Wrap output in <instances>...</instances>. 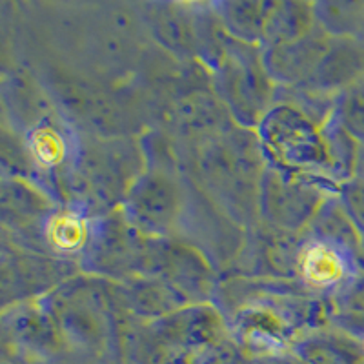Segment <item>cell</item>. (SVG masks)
Wrapping results in <instances>:
<instances>
[{
  "label": "cell",
  "mask_w": 364,
  "mask_h": 364,
  "mask_svg": "<svg viewBox=\"0 0 364 364\" xmlns=\"http://www.w3.org/2000/svg\"><path fill=\"white\" fill-rule=\"evenodd\" d=\"M257 136L266 157L282 170L326 182L336 178L323 124L291 102L272 106L257 126Z\"/></svg>",
  "instance_id": "obj_1"
},
{
  "label": "cell",
  "mask_w": 364,
  "mask_h": 364,
  "mask_svg": "<svg viewBox=\"0 0 364 364\" xmlns=\"http://www.w3.org/2000/svg\"><path fill=\"white\" fill-rule=\"evenodd\" d=\"M226 337L223 315L204 302H195L148 321L139 333L136 350L144 364H190Z\"/></svg>",
  "instance_id": "obj_2"
},
{
  "label": "cell",
  "mask_w": 364,
  "mask_h": 364,
  "mask_svg": "<svg viewBox=\"0 0 364 364\" xmlns=\"http://www.w3.org/2000/svg\"><path fill=\"white\" fill-rule=\"evenodd\" d=\"M264 155L259 136L245 129H230L213 136L204 149L200 168L208 184L217 188L220 197L239 213L259 206V188L268 166Z\"/></svg>",
  "instance_id": "obj_3"
},
{
  "label": "cell",
  "mask_w": 364,
  "mask_h": 364,
  "mask_svg": "<svg viewBox=\"0 0 364 364\" xmlns=\"http://www.w3.org/2000/svg\"><path fill=\"white\" fill-rule=\"evenodd\" d=\"M262 51L228 37L226 51L217 66V91L239 124L259 126L273 95Z\"/></svg>",
  "instance_id": "obj_4"
},
{
  "label": "cell",
  "mask_w": 364,
  "mask_h": 364,
  "mask_svg": "<svg viewBox=\"0 0 364 364\" xmlns=\"http://www.w3.org/2000/svg\"><path fill=\"white\" fill-rule=\"evenodd\" d=\"M99 279H71L44 299L64 341L86 348L102 346L112 333L113 315L108 291Z\"/></svg>",
  "instance_id": "obj_5"
},
{
  "label": "cell",
  "mask_w": 364,
  "mask_h": 364,
  "mask_svg": "<svg viewBox=\"0 0 364 364\" xmlns=\"http://www.w3.org/2000/svg\"><path fill=\"white\" fill-rule=\"evenodd\" d=\"M326 181L286 171L269 162L259 188V213L277 232H304L330 197Z\"/></svg>",
  "instance_id": "obj_6"
},
{
  "label": "cell",
  "mask_w": 364,
  "mask_h": 364,
  "mask_svg": "<svg viewBox=\"0 0 364 364\" xmlns=\"http://www.w3.org/2000/svg\"><path fill=\"white\" fill-rule=\"evenodd\" d=\"M181 190L164 168H149L132 182L122 213L135 230L162 239L170 233L181 211Z\"/></svg>",
  "instance_id": "obj_7"
},
{
  "label": "cell",
  "mask_w": 364,
  "mask_h": 364,
  "mask_svg": "<svg viewBox=\"0 0 364 364\" xmlns=\"http://www.w3.org/2000/svg\"><path fill=\"white\" fill-rule=\"evenodd\" d=\"M364 272V262L352 252L304 233L297 261V275L315 291H343Z\"/></svg>",
  "instance_id": "obj_8"
},
{
  "label": "cell",
  "mask_w": 364,
  "mask_h": 364,
  "mask_svg": "<svg viewBox=\"0 0 364 364\" xmlns=\"http://www.w3.org/2000/svg\"><path fill=\"white\" fill-rule=\"evenodd\" d=\"M330 33L318 24L310 33L286 44L266 46L262 63L272 79L284 84L304 86L330 48Z\"/></svg>",
  "instance_id": "obj_9"
},
{
  "label": "cell",
  "mask_w": 364,
  "mask_h": 364,
  "mask_svg": "<svg viewBox=\"0 0 364 364\" xmlns=\"http://www.w3.org/2000/svg\"><path fill=\"white\" fill-rule=\"evenodd\" d=\"M66 264L63 261H51L48 257L35 253L4 250L2 257V294L15 291V301L22 297H31L42 294L48 288H53L63 275H66Z\"/></svg>",
  "instance_id": "obj_10"
},
{
  "label": "cell",
  "mask_w": 364,
  "mask_h": 364,
  "mask_svg": "<svg viewBox=\"0 0 364 364\" xmlns=\"http://www.w3.org/2000/svg\"><path fill=\"white\" fill-rule=\"evenodd\" d=\"M364 77V46L352 38H331L330 48L318 63L317 70L302 90L324 91L346 90Z\"/></svg>",
  "instance_id": "obj_11"
},
{
  "label": "cell",
  "mask_w": 364,
  "mask_h": 364,
  "mask_svg": "<svg viewBox=\"0 0 364 364\" xmlns=\"http://www.w3.org/2000/svg\"><path fill=\"white\" fill-rule=\"evenodd\" d=\"M6 331L15 346L31 355H53L64 344L63 333L44 302L13 310L11 318L6 317Z\"/></svg>",
  "instance_id": "obj_12"
},
{
  "label": "cell",
  "mask_w": 364,
  "mask_h": 364,
  "mask_svg": "<svg viewBox=\"0 0 364 364\" xmlns=\"http://www.w3.org/2000/svg\"><path fill=\"white\" fill-rule=\"evenodd\" d=\"M291 352L304 364H364V343L341 328L306 331Z\"/></svg>",
  "instance_id": "obj_13"
},
{
  "label": "cell",
  "mask_w": 364,
  "mask_h": 364,
  "mask_svg": "<svg viewBox=\"0 0 364 364\" xmlns=\"http://www.w3.org/2000/svg\"><path fill=\"white\" fill-rule=\"evenodd\" d=\"M122 295L128 306L146 321H154L191 304L186 295L181 294L173 284L155 275L128 277L126 284L122 286Z\"/></svg>",
  "instance_id": "obj_14"
},
{
  "label": "cell",
  "mask_w": 364,
  "mask_h": 364,
  "mask_svg": "<svg viewBox=\"0 0 364 364\" xmlns=\"http://www.w3.org/2000/svg\"><path fill=\"white\" fill-rule=\"evenodd\" d=\"M63 106L75 115V119L87 122L99 129V133L119 128L120 117L113 112L109 100L93 86L79 79H63L53 87Z\"/></svg>",
  "instance_id": "obj_15"
},
{
  "label": "cell",
  "mask_w": 364,
  "mask_h": 364,
  "mask_svg": "<svg viewBox=\"0 0 364 364\" xmlns=\"http://www.w3.org/2000/svg\"><path fill=\"white\" fill-rule=\"evenodd\" d=\"M173 122L182 133L191 135L219 136L230 132L224 102L206 93H193L178 100L173 112Z\"/></svg>",
  "instance_id": "obj_16"
},
{
  "label": "cell",
  "mask_w": 364,
  "mask_h": 364,
  "mask_svg": "<svg viewBox=\"0 0 364 364\" xmlns=\"http://www.w3.org/2000/svg\"><path fill=\"white\" fill-rule=\"evenodd\" d=\"M219 21L235 41L262 44L275 2H223L215 6Z\"/></svg>",
  "instance_id": "obj_17"
},
{
  "label": "cell",
  "mask_w": 364,
  "mask_h": 364,
  "mask_svg": "<svg viewBox=\"0 0 364 364\" xmlns=\"http://www.w3.org/2000/svg\"><path fill=\"white\" fill-rule=\"evenodd\" d=\"M2 210L4 217H15V228L35 223H46L55 211L53 204L44 193L22 178H4L2 182Z\"/></svg>",
  "instance_id": "obj_18"
},
{
  "label": "cell",
  "mask_w": 364,
  "mask_h": 364,
  "mask_svg": "<svg viewBox=\"0 0 364 364\" xmlns=\"http://www.w3.org/2000/svg\"><path fill=\"white\" fill-rule=\"evenodd\" d=\"M91 232L93 226H90L86 217L73 208L55 210L42 224V237L48 246L58 253L86 252Z\"/></svg>",
  "instance_id": "obj_19"
},
{
  "label": "cell",
  "mask_w": 364,
  "mask_h": 364,
  "mask_svg": "<svg viewBox=\"0 0 364 364\" xmlns=\"http://www.w3.org/2000/svg\"><path fill=\"white\" fill-rule=\"evenodd\" d=\"M315 6L302 2H275L264 33L266 46L286 44L304 37L315 28Z\"/></svg>",
  "instance_id": "obj_20"
},
{
  "label": "cell",
  "mask_w": 364,
  "mask_h": 364,
  "mask_svg": "<svg viewBox=\"0 0 364 364\" xmlns=\"http://www.w3.org/2000/svg\"><path fill=\"white\" fill-rule=\"evenodd\" d=\"M151 26L159 41L177 53H193L197 50V29L181 6H151Z\"/></svg>",
  "instance_id": "obj_21"
},
{
  "label": "cell",
  "mask_w": 364,
  "mask_h": 364,
  "mask_svg": "<svg viewBox=\"0 0 364 364\" xmlns=\"http://www.w3.org/2000/svg\"><path fill=\"white\" fill-rule=\"evenodd\" d=\"M29 159H33L44 170H58L70 157V144L53 120L35 122L28 132Z\"/></svg>",
  "instance_id": "obj_22"
},
{
  "label": "cell",
  "mask_w": 364,
  "mask_h": 364,
  "mask_svg": "<svg viewBox=\"0 0 364 364\" xmlns=\"http://www.w3.org/2000/svg\"><path fill=\"white\" fill-rule=\"evenodd\" d=\"M337 318L343 323L341 330L352 333L353 337L364 339V273L350 286H346L341 294H337L336 301Z\"/></svg>",
  "instance_id": "obj_23"
},
{
  "label": "cell",
  "mask_w": 364,
  "mask_h": 364,
  "mask_svg": "<svg viewBox=\"0 0 364 364\" xmlns=\"http://www.w3.org/2000/svg\"><path fill=\"white\" fill-rule=\"evenodd\" d=\"M333 115L355 141L364 142V77L341 93Z\"/></svg>",
  "instance_id": "obj_24"
},
{
  "label": "cell",
  "mask_w": 364,
  "mask_h": 364,
  "mask_svg": "<svg viewBox=\"0 0 364 364\" xmlns=\"http://www.w3.org/2000/svg\"><path fill=\"white\" fill-rule=\"evenodd\" d=\"M190 364H253V359L233 339H224L204 350Z\"/></svg>",
  "instance_id": "obj_25"
},
{
  "label": "cell",
  "mask_w": 364,
  "mask_h": 364,
  "mask_svg": "<svg viewBox=\"0 0 364 364\" xmlns=\"http://www.w3.org/2000/svg\"><path fill=\"white\" fill-rule=\"evenodd\" d=\"M339 199L352 223L355 224L364 246V181L344 182L339 188Z\"/></svg>",
  "instance_id": "obj_26"
},
{
  "label": "cell",
  "mask_w": 364,
  "mask_h": 364,
  "mask_svg": "<svg viewBox=\"0 0 364 364\" xmlns=\"http://www.w3.org/2000/svg\"><path fill=\"white\" fill-rule=\"evenodd\" d=\"M253 364H304L294 352L288 353H279V355H268L255 359Z\"/></svg>",
  "instance_id": "obj_27"
}]
</instances>
